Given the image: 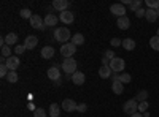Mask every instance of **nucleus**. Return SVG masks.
<instances>
[{
    "instance_id": "29",
    "label": "nucleus",
    "mask_w": 159,
    "mask_h": 117,
    "mask_svg": "<svg viewBox=\"0 0 159 117\" xmlns=\"http://www.w3.org/2000/svg\"><path fill=\"white\" fill-rule=\"evenodd\" d=\"M34 15H32V11L29 10V8H22L21 10V18H24V19H29L30 21V18H32Z\"/></svg>"
},
{
    "instance_id": "15",
    "label": "nucleus",
    "mask_w": 159,
    "mask_h": 117,
    "mask_svg": "<svg viewBox=\"0 0 159 117\" xmlns=\"http://www.w3.org/2000/svg\"><path fill=\"white\" fill-rule=\"evenodd\" d=\"M111 70H110V67L108 65H102V67L99 68V76L102 77V79H108V77L111 76Z\"/></svg>"
},
{
    "instance_id": "42",
    "label": "nucleus",
    "mask_w": 159,
    "mask_h": 117,
    "mask_svg": "<svg viewBox=\"0 0 159 117\" xmlns=\"http://www.w3.org/2000/svg\"><path fill=\"white\" fill-rule=\"evenodd\" d=\"M130 117H143V114L142 112H135V114H132Z\"/></svg>"
},
{
    "instance_id": "8",
    "label": "nucleus",
    "mask_w": 159,
    "mask_h": 117,
    "mask_svg": "<svg viewBox=\"0 0 159 117\" xmlns=\"http://www.w3.org/2000/svg\"><path fill=\"white\" fill-rule=\"evenodd\" d=\"M110 13L118 18H123V16H126V6L123 3H113L110 6Z\"/></svg>"
},
{
    "instance_id": "34",
    "label": "nucleus",
    "mask_w": 159,
    "mask_h": 117,
    "mask_svg": "<svg viewBox=\"0 0 159 117\" xmlns=\"http://www.w3.org/2000/svg\"><path fill=\"white\" fill-rule=\"evenodd\" d=\"M2 57H5V59H10L11 57V48L10 46L2 48Z\"/></svg>"
},
{
    "instance_id": "39",
    "label": "nucleus",
    "mask_w": 159,
    "mask_h": 117,
    "mask_svg": "<svg viewBox=\"0 0 159 117\" xmlns=\"http://www.w3.org/2000/svg\"><path fill=\"white\" fill-rule=\"evenodd\" d=\"M86 109H88V105H86V103H80V105H78V112H86Z\"/></svg>"
},
{
    "instance_id": "2",
    "label": "nucleus",
    "mask_w": 159,
    "mask_h": 117,
    "mask_svg": "<svg viewBox=\"0 0 159 117\" xmlns=\"http://www.w3.org/2000/svg\"><path fill=\"white\" fill-rule=\"evenodd\" d=\"M62 70L67 73V74H73V73H76V60H75L73 57H70V59H64V62H62Z\"/></svg>"
},
{
    "instance_id": "33",
    "label": "nucleus",
    "mask_w": 159,
    "mask_h": 117,
    "mask_svg": "<svg viewBox=\"0 0 159 117\" xmlns=\"http://www.w3.org/2000/svg\"><path fill=\"white\" fill-rule=\"evenodd\" d=\"M34 117H48V114H46V111H45V109L37 108V109L34 111Z\"/></svg>"
},
{
    "instance_id": "12",
    "label": "nucleus",
    "mask_w": 159,
    "mask_h": 117,
    "mask_svg": "<svg viewBox=\"0 0 159 117\" xmlns=\"http://www.w3.org/2000/svg\"><path fill=\"white\" fill-rule=\"evenodd\" d=\"M48 77H49V79L51 81H59L61 79V71H59V68L57 67H51V68H48Z\"/></svg>"
},
{
    "instance_id": "14",
    "label": "nucleus",
    "mask_w": 159,
    "mask_h": 117,
    "mask_svg": "<svg viewBox=\"0 0 159 117\" xmlns=\"http://www.w3.org/2000/svg\"><path fill=\"white\" fill-rule=\"evenodd\" d=\"M116 24H118V27L121 29V30H127V29L130 27V21H129V18H127V16H123V18H118Z\"/></svg>"
},
{
    "instance_id": "26",
    "label": "nucleus",
    "mask_w": 159,
    "mask_h": 117,
    "mask_svg": "<svg viewBox=\"0 0 159 117\" xmlns=\"http://www.w3.org/2000/svg\"><path fill=\"white\" fill-rule=\"evenodd\" d=\"M118 81H119V82H123V84H127V82L132 81V76H130L129 73H123V74H119V76H118Z\"/></svg>"
},
{
    "instance_id": "38",
    "label": "nucleus",
    "mask_w": 159,
    "mask_h": 117,
    "mask_svg": "<svg viewBox=\"0 0 159 117\" xmlns=\"http://www.w3.org/2000/svg\"><path fill=\"white\" fill-rule=\"evenodd\" d=\"M135 15H137V18H145V15H147V10L139 8V10L135 11Z\"/></svg>"
},
{
    "instance_id": "32",
    "label": "nucleus",
    "mask_w": 159,
    "mask_h": 117,
    "mask_svg": "<svg viewBox=\"0 0 159 117\" xmlns=\"http://www.w3.org/2000/svg\"><path fill=\"white\" fill-rule=\"evenodd\" d=\"M147 6L151 10H157L159 8V0H147Z\"/></svg>"
},
{
    "instance_id": "9",
    "label": "nucleus",
    "mask_w": 159,
    "mask_h": 117,
    "mask_svg": "<svg viewBox=\"0 0 159 117\" xmlns=\"http://www.w3.org/2000/svg\"><path fill=\"white\" fill-rule=\"evenodd\" d=\"M30 25L34 29H37V30H45V19H42L38 15H34L32 18H30Z\"/></svg>"
},
{
    "instance_id": "24",
    "label": "nucleus",
    "mask_w": 159,
    "mask_h": 117,
    "mask_svg": "<svg viewBox=\"0 0 159 117\" xmlns=\"http://www.w3.org/2000/svg\"><path fill=\"white\" fill-rule=\"evenodd\" d=\"M72 43H73L75 46L83 44V43H84V36H83L81 33H75V35H73V38H72Z\"/></svg>"
},
{
    "instance_id": "21",
    "label": "nucleus",
    "mask_w": 159,
    "mask_h": 117,
    "mask_svg": "<svg viewBox=\"0 0 159 117\" xmlns=\"http://www.w3.org/2000/svg\"><path fill=\"white\" fill-rule=\"evenodd\" d=\"M111 90L116 94V95H119V94H123V90H124V84L123 82H119V81H113L111 82Z\"/></svg>"
},
{
    "instance_id": "41",
    "label": "nucleus",
    "mask_w": 159,
    "mask_h": 117,
    "mask_svg": "<svg viewBox=\"0 0 159 117\" xmlns=\"http://www.w3.org/2000/svg\"><path fill=\"white\" fill-rule=\"evenodd\" d=\"M102 63H103V65H110V60H108L107 57H102Z\"/></svg>"
},
{
    "instance_id": "6",
    "label": "nucleus",
    "mask_w": 159,
    "mask_h": 117,
    "mask_svg": "<svg viewBox=\"0 0 159 117\" xmlns=\"http://www.w3.org/2000/svg\"><path fill=\"white\" fill-rule=\"evenodd\" d=\"M61 108H62V111H65V112H73V111L78 109V103L73 101L72 98H65V100L62 101Z\"/></svg>"
},
{
    "instance_id": "13",
    "label": "nucleus",
    "mask_w": 159,
    "mask_h": 117,
    "mask_svg": "<svg viewBox=\"0 0 159 117\" xmlns=\"http://www.w3.org/2000/svg\"><path fill=\"white\" fill-rule=\"evenodd\" d=\"M37 44H38V38L34 36V35H29L27 38H25V41H24V46L27 49H35Z\"/></svg>"
},
{
    "instance_id": "30",
    "label": "nucleus",
    "mask_w": 159,
    "mask_h": 117,
    "mask_svg": "<svg viewBox=\"0 0 159 117\" xmlns=\"http://www.w3.org/2000/svg\"><path fill=\"white\" fill-rule=\"evenodd\" d=\"M8 73H10V68L7 67V63H2V65H0V76H2V77H7Z\"/></svg>"
},
{
    "instance_id": "4",
    "label": "nucleus",
    "mask_w": 159,
    "mask_h": 117,
    "mask_svg": "<svg viewBox=\"0 0 159 117\" xmlns=\"http://www.w3.org/2000/svg\"><path fill=\"white\" fill-rule=\"evenodd\" d=\"M110 70L113 71V73H119V71H123L124 70V67H126V62H124V59H121V57H115L113 60H110Z\"/></svg>"
},
{
    "instance_id": "7",
    "label": "nucleus",
    "mask_w": 159,
    "mask_h": 117,
    "mask_svg": "<svg viewBox=\"0 0 159 117\" xmlns=\"http://www.w3.org/2000/svg\"><path fill=\"white\" fill-rule=\"evenodd\" d=\"M59 21L62 22V24H65V25H69V24H73V21H75V13L73 11H62L61 15H59Z\"/></svg>"
},
{
    "instance_id": "11",
    "label": "nucleus",
    "mask_w": 159,
    "mask_h": 117,
    "mask_svg": "<svg viewBox=\"0 0 159 117\" xmlns=\"http://www.w3.org/2000/svg\"><path fill=\"white\" fill-rule=\"evenodd\" d=\"M70 6V2L69 0H54L52 2V8L54 10H57V11H67V8Z\"/></svg>"
},
{
    "instance_id": "1",
    "label": "nucleus",
    "mask_w": 159,
    "mask_h": 117,
    "mask_svg": "<svg viewBox=\"0 0 159 117\" xmlns=\"http://www.w3.org/2000/svg\"><path fill=\"white\" fill-rule=\"evenodd\" d=\"M54 40L65 44V43H69V40H72V35H70V30L67 27H57L54 30Z\"/></svg>"
},
{
    "instance_id": "35",
    "label": "nucleus",
    "mask_w": 159,
    "mask_h": 117,
    "mask_svg": "<svg viewBox=\"0 0 159 117\" xmlns=\"http://www.w3.org/2000/svg\"><path fill=\"white\" fill-rule=\"evenodd\" d=\"M25 51H27V48H25L24 44H18V46L15 48V52H16V56H21V54H24Z\"/></svg>"
},
{
    "instance_id": "23",
    "label": "nucleus",
    "mask_w": 159,
    "mask_h": 117,
    "mask_svg": "<svg viewBox=\"0 0 159 117\" xmlns=\"http://www.w3.org/2000/svg\"><path fill=\"white\" fill-rule=\"evenodd\" d=\"M145 18H147L148 22H154V21L157 19V13H156V10L147 8V15H145Z\"/></svg>"
},
{
    "instance_id": "28",
    "label": "nucleus",
    "mask_w": 159,
    "mask_h": 117,
    "mask_svg": "<svg viewBox=\"0 0 159 117\" xmlns=\"http://www.w3.org/2000/svg\"><path fill=\"white\" fill-rule=\"evenodd\" d=\"M139 103H142V101H147L148 100V92L147 90H140V92L137 94V98H135Z\"/></svg>"
},
{
    "instance_id": "5",
    "label": "nucleus",
    "mask_w": 159,
    "mask_h": 117,
    "mask_svg": "<svg viewBox=\"0 0 159 117\" xmlns=\"http://www.w3.org/2000/svg\"><path fill=\"white\" fill-rule=\"evenodd\" d=\"M123 109H124V112H126V114H129V115L139 112V101H137L135 98L127 100V101L124 103V108H123Z\"/></svg>"
},
{
    "instance_id": "18",
    "label": "nucleus",
    "mask_w": 159,
    "mask_h": 117,
    "mask_svg": "<svg viewBox=\"0 0 159 117\" xmlns=\"http://www.w3.org/2000/svg\"><path fill=\"white\" fill-rule=\"evenodd\" d=\"M52 56H54V48L52 46H45L42 49V57L43 59H52Z\"/></svg>"
},
{
    "instance_id": "22",
    "label": "nucleus",
    "mask_w": 159,
    "mask_h": 117,
    "mask_svg": "<svg viewBox=\"0 0 159 117\" xmlns=\"http://www.w3.org/2000/svg\"><path fill=\"white\" fill-rule=\"evenodd\" d=\"M59 115H61V106L52 103L49 106V117H59Z\"/></svg>"
},
{
    "instance_id": "17",
    "label": "nucleus",
    "mask_w": 159,
    "mask_h": 117,
    "mask_svg": "<svg viewBox=\"0 0 159 117\" xmlns=\"http://www.w3.org/2000/svg\"><path fill=\"white\" fill-rule=\"evenodd\" d=\"M84 74L81 73V71H76V73H73V76H72V81H73V84H76V86H81V84H84Z\"/></svg>"
},
{
    "instance_id": "40",
    "label": "nucleus",
    "mask_w": 159,
    "mask_h": 117,
    "mask_svg": "<svg viewBox=\"0 0 159 117\" xmlns=\"http://www.w3.org/2000/svg\"><path fill=\"white\" fill-rule=\"evenodd\" d=\"M123 44V40H119V38H111V46H121Z\"/></svg>"
},
{
    "instance_id": "31",
    "label": "nucleus",
    "mask_w": 159,
    "mask_h": 117,
    "mask_svg": "<svg viewBox=\"0 0 159 117\" xmlns=\"http://www.w3.org/2000/svg\"><path fill=\"white\" fill-rule=\"evenodd\" d=\"M140 5H142V0H132L130 5H129V8H130L132 11H137V10L140 8Z\"/></svg>"
},
{
    "instance_id": "43",
    "label": "nucleus",
    "mask_w": 159,
    "mask_h": 117,
    "mask_svg": "<svg viewBox=\"0 0 159 117\" xmlns=\"http://www.w3.org/2000/svg\"><path fill=\"white\" fill-rule=\"evenodd\" d=\"M156 13H157V18H159V8H157V10H156Z\"/></svg>"
},
{
    "instance_id": "37",
    "label": "nucleus",
    "mask_w": 159,
    "mask_h": 117,
    "mask_svg": "<svg viewBox=\"0 0 159 117\" xmlns=\"http://www.w3.org/2000/svg\"><path fill=\"white\" fill-rule=\"evenodd\" d=\"M103 57H107L108 60H113L116 56H115V51H105V56Z\"/></svg>"
},
{
    "instance_id": "19",
    "label": "nucleus",
    "mask_w": 159,
    "mask_h": 117,
    "mask_svg": "<svg viewBox=\"0 0 159 117\" xmlns=\"http://www.w3.org/2000/svg\"><path fill=\"white\" fill-rule=\"evenodd\" d=\"M121 46H123L126 51H134V49H135V41L132 40V38H124Z\"/></svg>"
},
{
    "instance_id": "36",
    "label": "nucleus",
    "mask_w": 159,
    "mask_h": 117,
    "mask_svg": "<svg viewBox=\"0 0 159 117\" xmlns=\"http://www.w3.org/2000/svg\"><path fill=\"white\" fill-rule=\"evenodd\" d=\"M148 111V101H142V103H139V112H147Z\"/></svg>"
},
{
    "instance_id": "10",
    "label": "nucleus",
    "mask_w": 159,
    "mask_h": 117,
    "mask_svg": "<svg viewBox=\"0 0 159 117\" xmlns=\"http://www.w3.org/2000/svg\"><path fill=\"white\" fill-rule=\"evenodd\" d=\"M5 63H7V67L10 68V71H16L19 68V63L21 62H19V57L18 56H11L10 59H7Z\"/></svg>"
},
{
    "instance_id": "27",
    "label": "nucleus",
    "mask_w": 159,
    "mask_h": 117,
    "mask_svg": "<svg viewBox=\"0 0 159 117\" xmlns=\"http://www.w3.org/2000/svg\"><path fill=\"white\" fill-rule=\"evenodd\" d=\"M18 79H19V76H18V73H16V71H10V73H8V76H7V81H8V82H11V84L18 82Z\"/></svg>"
},
{
    "instance_id": "20",
    "label": "nucleus",
    "mask_w": 159,
    "mask_h": 117,
    "mask_svg": "<svg viewBox=\"0 0 159 117\" xmlns=\"http://www.w3.org/2000/svg\"><path fill=\"white\" fill-rule=\"evenodd\" d=\"M5 43H7V46H10V48H11L13 44H16V43H18V35L13 33V32L8 33V35L5 36Z\"/></svg>"
},
{
    "instance_id": "44",
    "label": "nucleus",
    "mask_w": 159,
    "mask_h": 117,
    "mask_svg": "<svg viewBox=\"0 0 159 117\" xmlns=\"http://www.w3.org/2000/svg\"><path fill=\"white\" fill-rule=\"evenodd\" d=\"M157 36H159V29H157Z\"/></svg>"
},
{
    "instance_id": "3",
    "label": "nucleus",
    "mask_w": 159,
    "mask_h": 117,
    "mask_svg": "<svg viewBox=\"0 0 159 117\" xmlns=\"http://www.w3.org/2000/svg\"><path fill=\"white\" fill-rule=\"evenodd\" d=\"M76 52V46L72 43V41H69V43H65V44H62L61 46V54L65 57V59H70V57H73V54Z\"/></svg>"
},
{
    "instance_id": "25",
    "label": "nucleus",
    "mask_w": 159,
    "mask_h": 117,
    "mask_svg": "<svg viewBox=\"0 0 159 117\" xmlns=\"http://www.w3.org/2000/svg\"><path fill=\"white\" fill-rule=\"evenodd\" d=\"M150 46H151V49L159 51V36L157 35H154V36L150 38Z\"/></svg>"
},
{
    "instance_id": "16",
    "label": "nucleus",
    "mask_w": 159,
    "mask_h": 117,
    "mask_svg": "<svg viewBox=\"0 0 159 117\" xmlns=\"http://www.w3.org/2000/svg\"><path fill=\"white\" fill-rule=\"evenodd\" d=\"M57 21H59V16L48 13L46 18H45V25H48V27H52V25H56V24H57Z\"/></svg>"
}]
</instances>
